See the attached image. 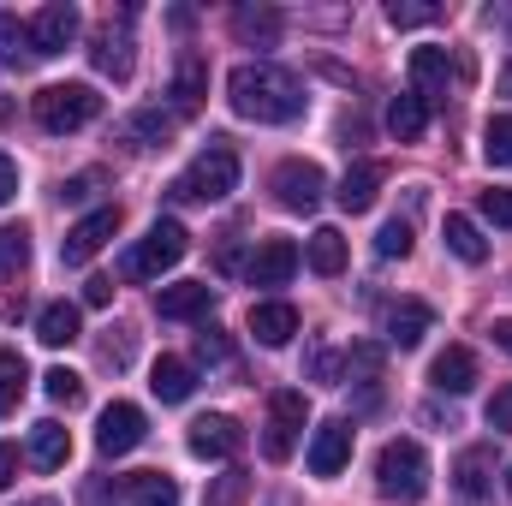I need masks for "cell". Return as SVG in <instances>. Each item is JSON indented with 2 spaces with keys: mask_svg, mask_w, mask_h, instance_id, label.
I'll use <instances>...</instances> for the list:
<instances>
[{
  "mask_svg": "<svg viewBox=\"0 0 512 506\" xmlns=\"http://www.w3.org/2000/svg\"><path fill=\"white\" fill-rule=\"evenodd\" d=\"M227 102H233V114H245L256 126H292L304 114V84L268 60H245L227 78Z\"/></svg>",
  "mask_w": 512,
  "mask_h": 506,
  "instance_id": "1",
  "label": "cell"
},
{
  "mask_svg": "<svg viewBox=\"0 0 512 506\" xmlns=\"http://www.w3.org/2000/svg\"><path fill=\"white\" fill-rule=\"evenodd\" d=\"M233 185H239V155L227 137H209V149L167 185V197L173 203H221V197H233Z\"/></svg>",
  "mask_w": 512,
  "mask_h": 506,
  "instance_id": "2",
  "label": "cell"
},
{
  "mask_svg": "<svg viewBox=\"0 0 512 506\" xmlns=\"http://www.w3.org/2000/svg\"><path fill=\"white\" fill-rule=\"evenodd\" d=\"M376 489L387 501H423L429 495V453L417 441H387L376 453Z\"/></svg>",
  "mask_w": 512,
  "mask_h": 506,
  "instance_id": "3",
  "label": "cell"
},
{
  "mask_svg": "<svg viewBox=\"0 0 512 506\" xmlns=\"http://www.w3.org/2000/svg\"><path fill=\"white\" fill-rule=\"evenodd\" d=\"M96 114H102L96 84H48V90H36V126L54 131V137L84 131Z\"/></svg>",
  "mask_w": 512,
  "mask_h": 506,
  "instance_id": "4",
  "label": "cell"
},
{
  "mask_svg": "<svg viewBox=\"0 0 512 506\" xmlns=\"http://www.w3.org/2000/svg\"><path fill=\"white\" fill-rule=\"evenodd\" d=\"M185 251H191V233H185L179 221H155V227L120 256V280H155V274H167Z\"/></svg>",
  "mask_w": 512,
  "mask_h": 506,
  "instance_id": "5",
  "label": "cell"
},
{
  "mask_svg": "<svg viewBox=\"0 0 512 506\" xmlns=\"http://www.w3.org/2000/svg\"><path fill=\"white\" fill-rule=\"evenodd\" d=\"M304 417H310V405H304V393H298V387H280V393L268 399V435H262V453H268L274 465H286V459H292Z\"/></svg>",
  "mask_w": 512,
  "mask_h": 506,
  "instance_id": "6",
  "label": "cell"
},
{
  "mask_svg": "<svg viewBox=\"0 0 512 506\" xmlns=\"http://www.w3.org/2000/svg\"><path fill=\"white\" fill-rule=\"evenodd\" d=\"M268 191H274V203H280V209L310 215V209L322 203L328 179H322V167H316V161H280V167H274V179H268Z\"/></svg>",
  "mask_w": 512,
  "mask_h": 506,
  "instance_id": "7",
  "label": "cell"
},
{
  "mask_svg": "<svg viewBox=\"0 0 512 506\" xmlns=\"http://www.w3.org/2000/svg\"><path fill=\"white\" fill-rule=\"evenodd\" d=\"M96 506H179V483L167 471H131L114 489H90Z\"/></svg>",
  "mask_w": 512,
  "mask_h": 506,
  "instance_id": "8",
  "label": "cell"
},
{
  "mask_svg": "<svg viewBox=\"0 0 512 506\" xmlns=\"http://www.w3.org/2000/svg\"><path fill=\"white\" fill-rule=\"evenodd\" d=\"M72 36H78V6H72V0H48V6L30 18V60H54V54H66Z\"/></svg>",
  "mask_w": 512,
  "mask_h": 506,
  "instance_id": "9",
  "label": "cell"
},
{
  "mask_svg": "<svg viewBox=\"0 0 512 506\" xmlns=\"http://www.w3.org/2000/svg\"><path fill=\"white\" fill-rule=\"evenodd\" d=\"M114 233H120V209H114V203H108V209H90V215L60 239V262H66V268H84Z\"/></svg>",
  "mask_w": 512,
  "mask_h": 506,
  "instance_id": "10",
  "label": "cell"
},
{
  "mask_svg": "<svg viewBox=\"0 0 512 506\" xmlns=\"http://www.w3.org/2000/svg\"><path fill=\"white\" fill-rule=\"evenodd\" d=\"M149 435V417L131 405V399H114L108 411H102V423H96V447L108 453V459H120V453H131L137 441Z\"/></svg>",
  "mask_w": 512,
  "mask_h": 506,
  "instance_id": "11",
  "label": "cell"
},
{
  "mask_svg": "<svg viewBox=\"0 0 512 506\" xmlns=\"http://www.w3.org/2000/svg\"><path fill=\"white\" fill-rule=\"evenodd\" d=\"M346 465H352V423L346 417L316 423V435H310V477H340Z\"/></svg>",
  "mask_w": 512,
  "mask_h": 506,
  "instance_id": "12",
  "label": "cell"
},
{
  "mask_svg": "<svg viewBox=\"0 0 512 506\" xmlns=\"http://www.w3.org/2000/svg\"><path fill=\"white\" fill-rule=\"evenodd\" d=\"M209 304H215V286L209 280H179V286H161L155 292V316L161 322H197V316H209Z\"/></svg>",
  "mask_w": 512,
  "mask_h": 506,
  "instance_id": "13",
  "label": "cell"
},
{
  "mask_svg": "<svg viewBox=\"0 0 512 506\" xmlns=\"http://www.w3.org/2000/svg\"><path fill=\"white\" fill-rule=\"evenodd\" d=\"M298 262H304V251H298L292 239H262L245 274H251V286H286V280L298 274Z\"/></svg>",
  "mask_w": 512,
  "mask_h": 506,
  "instance_id": "14",
  "label": "cell"
},
{
  "mask_svg": "<svg viewBox=\"0 0 512 506\" xmlns=\"http://www.w3.org/2000/svg\"><path fill=\"white\" fill-rule=\"evenodd\" d=\"M382 185H387V167H382V161H352L334 197H340V209H346V215H364V209H376Z\"/></svg>",
  "mask_w": 512,
  "mask_h": 506,
  "instance_id": "15",
  "label": "cell"
},
{
  "mask_svg": "<svg viewBox=\"0 0 512 506\" xmlns=\"http://www.w3.org/2000/svg\"><path fill=\"white\" fill-rule=\"evenodd\" d=\"M245 447V429L233 417H197L191 423V453L197 459H233Z\"/></svg>",
  "mask_w": 512,
  "mask_h": 506,
  "instance_id": "16",
  "label": "cell"
},
{
  "mask_svg": "<svg viewBox=\"0 0 512 506\" xmlns=\"http://www.w3.org/2000/svg\"><path fill=\"white\" fill-rule=\"evenodd\" d=\"M435 328V310L429 304H417V298H399L393 310H387V346H399V352H411V346H423V334Z\"/></svg>",
  "mask_w": 512,
  "mask_h": 506,
  "instance_id": "17",
  "label": "cell"
},
{
  "mask_svg": "<svg viewBox=\"0 0 512 506\" xmlns=\"http://www.w3.org/2000/svg\"><path fill=\"white\" fill-rule=\"evenodd\" d=\"M251 334L256 346H286L298 334V310L286 298H262V304H251Z\"/></svg>",
  "mask_w": 512,
  "mask_h": 506,
  "instance_id": "18",
  "label": "cell"
},
{
  "mask_svg": "<svg viewBox=\"0 0 512 506\" xmlns=\"http://www.w3.org/2000/svg\"><path fill=\"white\" fill-rule=\"evenodd\" d=\"M203 96H209V66H203L197 48H185L179 66H173V108H179V114H197Z\"/></svg>",
  "mask_w": 512,
  "mask_h": 506,
  "instance_id": "19",
  "label": "cell"
},
{
  "mask_svg": "<svg viewBox=\"0 0 512 506\" xmlns=\"http://www.w3.org/2000/svg\"><path fill=\"white\" fill-rule=\"evenodd\" d=\"M429 381H435L441 393H471V387H477V352H471V346H447V352L429 364Z\"/></svg>",
  "mask_w": 512,
  "mask_h": 506,
  "instance_id": "20",
  "label": "cell"
},
{
  "mask_svg": "<svg viewBox=\"0 0 512 506\" xmlns=\"http://www.w3.org/2000/svg\"><path fill=\"white\" fill-rule=\"evenodd\" d=\"M411 90L435 108V96H447V48H417L411 54Z\"/></svg>",
  "mask_w": 512,
  "mask_h": 506,
  "instance_id": "21",
  "label": "cell"
},
{
  "mask_svg": "<svg viewBox=\"0 0 512 506\" xmlns=\"http://www.w3.org/2000/svg\"><path fill=\"white\" fill-rule=\"evenodd\" d=\"M233 36H239L245 48H274V42H280V12H274V6H239V12H233Z\"/></svg>",
  "mask_w": 512,
  "mask_h": 506,
  "instance_id": "22",
  "label": "cell"
},
{
  "mask_svg": "<svg viewBox=\"0 0 512 506\" xmlns=\"http://www.w3.org/2000/svg\"><path fill=\"white\" fill-rule=\"evenodd\" d=\"M453 489H459V501L477 506L489 495V447H465L459 453V465H453Z\"/></svg>",
  "mask_w": 512,
  "mask_h": 506,
  "instance_id": "23",
  "label": "cell"
},
{
  "mask_svg": "<svg viewBox=\"0 0 512 506\" xmlns=\"http://www.w3.org/2000/svg\"><path fill=\"white\" fill-rule=\"evenodd\" d=\"M30 459H36L42 471H60V465L72 459V435H66L54 417H42V423L30 429Z\"/></svg>",
  "mask_w": 512,
  "mask_h": 506,
  "instance_id": "24",
  "label": "cell"
},
{
  "mask_svg": "<svg viewBox=\"0 0 512 506\" xmlns=\"http://www.w3.org/2000/svg\"><path fill=\"white\" fill-rule=\"evenodd\" d=\"M387 131H393L399 143H417V137L429 131V102H423L417 90H405V96H393V108H387Z\"/></svg>",
  "mask_w": 512,
  "mask_h": 506,
  "instance_id": "25",
  "label": "cell"
},
{
  "mask_svg": "<svg viewBox=\"0 0 512 506\" xmlns=\"http://www.w3.org/2000/svg\"><path fill=\"white\" fill-rule=\"evenodd\" d=\"M36 340H42V346H72V340H78V304H66V298L42 304V316H36Z\"/></svg>",
  "mask_w": 512,
  "mask_h": 506,
  "instance_id": "26",
  "label": "cell"
},
{
  "mask_svg": "<svg viewBox=\"0 0 512 506\" xmlns=\"http://www.w3.org/2000/svg\"><path fill=\"white\" fill-rule=\"evenodd\" d=\"M149 387H155V399H167V405H179V399H191V364L185 358H155V370H149Z\"/></svg>",
  "mask_w": 512,
  "mask_h": 506,
  "instance_id": "27",
  "label": "cell"
},
{
  "mask_svg": "<svg viewBox=\"0 0 512 506\" xmlns=\"http://www.w3.org/2000/svg\"><path fill=\"white\" fill-rule=\"evenodd\" d=\"M167 131H173V120L161 108H137L126 126H120V137H126L131 149H167Z\"/></svg>",
  "mask_w": 512,
  "mask_h": 506,
  "instance_id": "28",
  "label": "cell"
},
{
  "mask_svg": "<svg viewBox=\"0 0 512 506\" xmlns=\"http://www.w3.org/2000/svg\"><path fill=\"white\" fill-rule=\"evenodd\" d=\"M304 256H310V268H316V274H328V280H334V274L346 268V233H340V227H316Z\"/></svg>",
  "mask_w": 512,
  "mask_h": 506,
  "instance_id": "29",
  "label": "cell"
},
{
  "mask_svg": "<svg viewBox=\"0 0 512 506\" xmlns=\"http://www.w3.org/2000/svg\"><path fill=\"white\" fill-rule=\"evenodd\" d=\"M441 233H447V251L459 256V262H483V256H489V239L477 233V221H471V215H447V227H441Z\"/></svg>",
  "mask_w": 512,
  "mask_h": 506,
  "instance_id": "30",
  "label": "cell"
},
{
  "mask_svg": "<svg viewBox=\"0 0 512 506\" xmlns=\"http://www.w3.org/2000/svg\"><path fill=\"white\" fill-rule=\"evenodd\" d=\"M90 54H96V66H102L108 78H120V84L131 78V36H126V30H120V36H114V30H102Z\"/></svg>",
  "mask_w": 512,
  "mask_h": 506,
  "instance_id": "31",
  "label": "cell"
},
{
  "mask_svg": "<svg viewBox=\"0 0 512 506\" xmlns=\"http://www.w3.org/2000/svg\"><path fill=\"white\" fill-rule=\"evenodd\" d=\"M24 376H30L24 358H18V352H0V417L18 411V399H24Z\"/></svg>",
  "mask_w": 512,
  "mask_h": 506,
  "instance_id": "32",
  "label": "cell"
},
{
  "mask_svg": "<svg viewBox=\"0 0 512 506\" xmlns=\"http://www.w3.org/2000/svg\"><path fill=\"white\" fill-rule=\"evenodd\" d=\"M483 155H489V167H512V114L483 126Z\"/></svg>",
  "mask_w": 512,
  "mask_h": 506,
  "instance_id": "33",
  "label": "cell"
},
{
  "mask_svg": "<svg viewBox=\"0 0 512 506\" xmlns=\"http://www.w3.org/2000/svg\"><path fill=\"white\" fill-rule=\"evenodd\" d=\"M42 387H48V399H54V405H84V376H78V370H66V364H60V370H48Z\"/></svg>",
  "mask_w": 512,
  "mask_h": 506,
  "instance_id": "34",
  "label": "cell"
},
{
  "mask_svg": "<svg viewBox=\"0 0 512 506\" xmlns=\"http://www.w3.org/2000/svg\"><path fill=\"white\" fill-rule=\"evenodd\" d=\"M441 18V6H423V0H393L387 6V24L393 30H417V24H435Z\"/></svg>",
  "mask_w": 512,
  "mask_h": 506,
  "instance_id": "35",
  "label": "cell"
},
{
  "mask_svg": "<svg viewBox=\"0 0 512 506\" xmlns=\"http://www.w3.org/2000/svg\"><path fill=\"white\" fill-rule=\"evenodd\" d=\"M376 256H411V221H387L382 233H376Z\"/></svg>",
  "mask_w": 512,
  "mask_h": 506,
  "instance_id": "36",
  "label": "cell"
},
{
  "mask_svg": "<svg viewBox=\"0 0 512 506\" xmlns=\"http://www.w3.org/2000/svg\"><path fill=\"white\" fill-rule=\"evenodd\" d=\"M30 262V233L24 227H0V268H24Z\"/></svg>",
  "mask_w": 512,
  "mask_h": 506,
  "instance_id": "37",
  "label": "cell"
},
{
  "mask_svg": "<svg viewBox=\"0 0 512 506\" xmlns=\"http://www.w3.org/2000/svg\"><path fill=\"white\" fill-rule=\"evenodd\" d=\"M477 209H483V221H495V227H512V191H507V185L483 191V197H477Z\"/></svg>",
  "mask_w": 512,
  "mask_h": 506,
  "instance_id": "38",
  "label": "cell"
},
{
  "mask_svg": "<svg viewBox=\"0 0 512 506\" xmlns=\"http://www.w3.org/2000/svg\"><path fill=\"white\" fill-rule=\"evenodd\" d=\"M102 191V173H72L66 185H60V203H90Z\"/></svg>",
  "mask_w": 512,
  "mask_h": 506,
  "instance_id": "39",
  "label": "cell"
},
{
  "mask_svg": "<svg viewBox=\"0 0 512 506\" xmlns=\"http://www.w3.org/2000/svg\"><path fill=\"white\" fill-rule=\"evenodd\" d=\"M489 429H495V435H512V387H501V393L489 399Z\"/></svg>",
  "mask_w": 512,
  "mask_h": 506,
  "instance_id": "40",
  "label": "cell"
},
{
  "mask_svg": "<svg viewBox=\"0 0 512 506\" xmlns=\"http://www.w3.org/2000/svg\"><path fill=\"white\" fill-rule=\"evenodd\" d=\"M197 358H203V364H227V340H221V328L197 334Z\"/></svg>",
  "mask_w": 512,
  "mask_h": 506,
  "instance_id": "41",
  "label": "cell"
},
{
  "mask_svg": "<svg viewBox=\"0 0 512 506\" xmlns=\"http://www.w3.org/2000/svg\"><path fill=\"white\" fill-rule=\"evenodd\" d=\"M84 304H96V310H108V304H114V280H108V274H96V280L84 286Z\"/></svg>",
  "mask_w": 512,
  "mask_h": 506,
  "instance_id": "42",
  "label": "cell"
},
{
  "mask_svg": "<svg viewBox=\"0 0 512 506\" xmlns=\"http://www.w3.org/2000/svg\"><path fill=\"white\" fill-rule=\"evenodd\" d=\"M12 197H18V161L0 149V203H12Z\"/></svg>",
  "mask_w": 512,
  "mask_h": 506,
  "instance_id": "43",
  "label": "cell"
},
{
  "mask_svg": "<svg viewBox=\"0 0 512 506\" xmlns=\"http://www.w3.org/2000/svg\"><path fill=\"white\" fill-rule=\"evenodd\" d=\"M12 477H18V447L0 441V489H12Z\"/></svg>",
  "mask_w": 512,
  "mask_h": 506,
  "instance_id": "44",
  "label": "cell"
},
{
  "mask_svg": "<svg viewBox=\"0 0 512 506\" xmlns=\"http://www.w3.org/2000/svg\"><path fill=\"white\" fill-rule=\"evenodd\" d=\"M239 495H245V477H239V471H227V483H221V489H215V506L239 501Z\"/></svg>",
  "mask_w": 512,
  "mask_h": 506,
  "instance_id": "45",
  "label": "cell"
},
{
  "mask_svg": "<svg viewBox=\"0 0 512 506\" xmlns=\"http://www.w3.org/2000/svg\"><path fill=\"white\" fill-rule=\"evenodd\" d=\"M233 268H239V239H227V245H221V274H233Z\"/></svg>",
  "mask_w": 512,
  "mask_h": 506,
  "instance_id": "46",
  "label": "cell"
},
{
  "mask_svg": "<svg viewBox=\"0 0 512 506\" xmlns=\"http://www.w3.org/2000/svg\"><path fill=\"white\" fill-rule=\"evenodd\" d=\"M495 340H501V352H512V322H495Z\"/></svg>",
  "mask_w": 512,
  "mask_h": 506,
  "instance_id": "47",
  "label": "cell"
},
{
  "mask_svg": "<svg viewBox=\"0 0 512 506\" xmlns=\"http://www.w3.org/2000/svg\"><path fill=\"white\" fill-rule=\"evenodd\" d=\"M501 96H512V66H501V84H495Z\"/></svg>",
  "mask_w": 512,
  "mask_h": 506,
  "instance_id": "48",
  "label": "cell"
},
{
  "mask_svg": "<svg viewBox=\"0 0 512 506\" xmlns=\"http://www.w3.org/2000/svg\"><path fill=\"white\" fill-rule=\"evenodd\" d=\"M507 489H512V471H507Z\"/></svg>",
  "mask_w": 512,
  "mask_h": 506,
  "instance_id": "49",
  "label": "cell"
},
{
  "mask_svg": "<svg viewBox=\"0 0 512 506\" xmlns=\"http://www.w3.org/2000/svg\"><path fill=\"white\" fill-rule=\"evenodd\" d=\"M42 506H48V501H42Z\"/></svg>",
  "mask_w": 512,
  "mask_h": 506,
  "instance_id": "50",
  "label": "cell"
}]
</instances>
